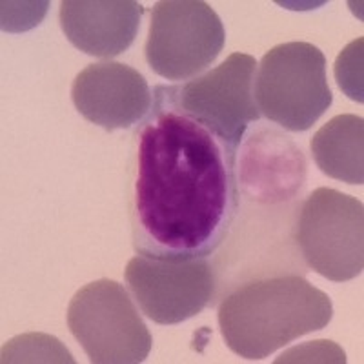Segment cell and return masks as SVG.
I'll use <instances>...</instances> for the list:
<instances>
[{
	"label": "cell",
	"mask_w": 364,
	"mask_h": 364,
	"mask_svg": "<svg viewBox=\"0 0 364 364\" xmlns=\"http://www.w3.org/2000/svg\"><path fill=\"white\" fill-rule=\"evenodd\" d=\"M299 360H324V363H346V355L337 344L331 341H314V343H306L302 346H295L282 353L277 359V363H299Z\"/></svg>",
	"instance_id": "9a60e30c"
},
{
	"label": "cell",
	"mask_w": 364,
	"mask_h": 364,
	"mask_svg": "<svg viewBox=\"0 0 364 364\" xmlns=\"http://www.w3.org/2000/svg\"><path fill=\"white\" fill-rule=\"evenodd\" d=\"M333 315L331 299L301 275L255 279L220 302L219 328L226 346L248 360H259L323 330Z\"/></svg>",
	"instance_id": "7a4b0ae2"
},
{
	"label": "cell",
	"mask_w": 364,
	"mask_h": 364,
	"mask_svg": "<svg viewBox=\"0 0 364 364\" xmlns=\"http://www.w3.org/2000/svg\"><path fill=\"white\" fill-rule=\"evenodd\" d=\"M124 277L142 314L164 326L199 315L215 297V272L208 257L159 259L136 255L126 266Z\"/></svg>",
	"instance_id": "52a82bcc"
},
{
	"label": "cell",
	"mask_w": 364,
	"mask_h": 364,
	"mask_svg": "<svg viewBox=\"0 0 364 364\" xmlns=\"http://www.w3.org/2000/svg\"><path fill=\"white\" fill-rule=\"evenodd\" d=\"M253 97L261 115L288 132H306L331 106L326 57L310 42H284L257 64Z\"/></svg>",
	"instance_id": "3957f363"
},
{
	"label": "cell",
	"mask_w": 364,
	"mask_h": 364,
	"mask_svg": "<svg viewBox=\"0 0 364 364\" xmlns=\"http://www.w3.org/2000/svg\"><path fill=\"white\" fill-rule=\"evenodd\" d=\"M255 71L252 55L232 53L208 73L178 86H166V91L182 112L239 148L250 124L261 119L253 97Z\"/></svg>",
	"instance_id": "ba28073f"
},
{
	"label": "cell",
	"mask_w": 364,
	"mask_h": 364,
	"mask_svg": "<svg viewBox=\"0 0 364 364\" xmlns=\"http://www.w3.org/2000/svg\"><path fill=\"white\" fill-rule=\"evenodd\" d=\"M317 168L328 177L360 186L364 182V120L359 115H337L310 141Z\"/></svg>",
	"instance_id": "7c38bea8"
},
{
	"label": "cell",
	"mask_w": 364,
	"mask_h": 364,
	"mask_svg": "<svg viewBox=\"0 0 364 364\" xmlns=\"http://www.w3.org/2000/svg\"><path fill=\"white\" fill-rule=\"evenodd\" d=\"M294 240L308 268L333 282H346L364 268V206L352 195L317 188L297 213Z\"/></svg>",
	"instance_id": "5b68a950"
},
{
	"label": "cell",
	"mask_w": 364,
	"mask_h": 364,
	"mask_svg": "<svg viewBox=\"0 0 364 364\" xmlns=\"http://www.w3.org/2000/svg\"><path fill=\"white\" fill-rule=\"evenodd\" d=\"M363 46L364 38L350 42L336 60L337 86L355 102H363Z\"/></svg>",
	"instance_id": "5bb4252c"
},
{
	"label": "cell",
	"mask_w": 364,
	"mask_h": 364,
	"mask_svg": "<svg viewBox=\"0 0 364 364\" xmlns=\"http://www.w3.org/2000/svg\"><path fill=\"white\" fill-rule=\"evenodd\" d=\"M18 8H13V2H2V29L4 31H24V29L33 28L35 24L44 18L48 2L37 4L33 2L31 8H22L24 4H17Z\"/></svg>",
	"instance_id": "2e32d148"
},
{
	"label": "cell",
	"mask_w": 364,
	"mask_h": 364,
	"mask_svg": "<svg viewBox=\"0 0 364 364\" xmlns=\"http://www.w3.org/2000/svg\"><path fill=\"white\" fill-rule=\"evenodd\" d=\"M71 100L91 124L113 132L139 124L154 106V93L142 73L106 60L90 64L75 77Z\"/></svg>",
	"instance_id": "30bf717a"
},
{
	"label": "cell",
	"mask_w": 364,
	"mask_h": 364,
	"mask_svg": "<svg viewBox=\"0 0 364 364\" xmlns=\"http://www.w3.org/2000/svg\"><path fill=\"white\" fill-rule=\"evenodd\" d=\"M142 15L144 8L135 0H64L58 18L77 50L112 58L133 44Z\"/></svg>",
	"instance_id": "8fae6325"
},
{
	"label": "cell",
	"mask_w": 364,
	"mask_h": 364,
	"mask_svg": "<svg viewBox=\"0 0 364 364\" xmlns=\"http://www.w3.org/2000/svg\"><path fill=\"white\" fill-rule=\"evenodd\" d=\"M2 363H75L68 348L57 337L24 333L2 346Z\"/></svg>",
	"instance_id": "4fadbf2b"
},
{
	"label": "cell",
	"mask_w": 364,
	"mask_h": 364,
	"mask_svg": "<svg viewBox=\"0 0 364 364\" xmlns=\"http://www.w3.org/2000/svg\"><path fill=\"white\" fill-rule=\"evenodd\" d=\"M128 217L139 255L197 259L217 252L239 210L233 148L182 112L166 86L133 132Z\"/></svg>",
	"instance_id": "6da1fadb"
},
{
	"label": "cell",
	"mask_w": 364,
	"mask_h": 364,
	"mask_svg": "<svg viewBox=\"0 0 364 364\" xmlns=\"http://www.w3.org/2000/svg\"><path fill=\"white\" fill-rule=\"evenodd\" d=\"M68 328L93 364L144 363L154 344L128 290L109 279L90 282L73 295Z\"/></svg>",
	"instance_id": "277c9868"
},
{
	"label": "cell",
	"mask_w": 364,
	"mask_h": 364,
	"mask_svg": "<svg viewBox=\"0 0 364 364\" xmlns=\"http://www.w3.org/2000/svg\"><path fill=\"white\" fill-rule=\"evenodd\" d=\"M239 195L257 204L291 200L306 184L308 162L291 136L272 126L257 124L237 148Z\"/></svg>",
	"instance_id": "9c48e42d"
},
{
	"label": "cell",
	"mask_w": 364,
	"mask_h": 364,
	"mask_svg": "<svg viewBox=\"0 0 364 364\" xmlns=\"http://www.w3.org/2000/svg\"><path fill=\"white\" fill-rule=\"evenodd\" d=\"M224 42V26L210 4L161 0L151 9L146 63L168 80L195 79L215 63Z\"/></svg>",
	"instance_id": "8992f818"
}]
</instances>
